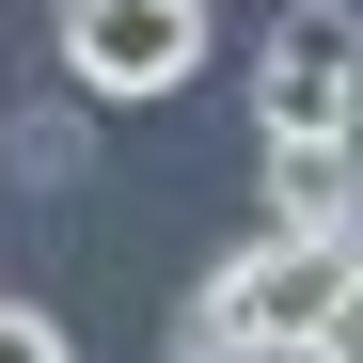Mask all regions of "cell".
Instances as JSON below:
<instances>
[{
  "instance_id": "obj_2",
  "label": "cell",
  "mask_w": 363,
  "mask_h": 363,
  "mask_svg": "<svg viewBox=\"0 0 363 363\" xmlns=\"http://www.w3.org/2000/svg\"><path fill=\"white\" fill-rule=\"evenodd\" d=\"M64 79L143 111V95H190L206 79V0H64Z\"/></svg>"
},
{
  "instance_id": "obj_4",
  "label": "cell",
  "mask_w": 363,
  "mask_h": 363,
  "mask_svg": "<svg viewBox=\"0 0 363 363\" xmlns=\"http://www.w3.org/2000/svg\"><path fill=\"white\" fill-rule=\"evenodd\" d=\"M0 363H79V347H64V316H48V300H0Z\"/></svg>"
},
{
  "instance_id": "obj_3",
  "label": "cell",
  "mask_w": 363,
  "mask_h": 363,
  "mask_svg": "<svg viewBox=\"0 0 363 363\" xmlns=\"http://www.w3.org/2000/svg\"><path fill=\"white\" fill-rule=\"evenodd\" d=\"M347 206H363L347 143H269V221L284 237H347Z\"/></svg>"
},
{
  "instance_id": "obj_5",
  "label": "cell",
  "mask_w": 363,
  "mask_h": 363,
  "mask_svg": "<svg viewBox=\"0 0 363 363\" xmlns=\"http://www.w3.org/2000/svg\"><path fill=\"white\" fill-rule=\"evenodd\" d=\"M347 269H363V206H347Z\"/></svg>"
},
{
  "instance_id": "obj_1",
  "label": "cell",
  "mask_w": 363,
  "mask_h": 363,
  "mask_svg": "<svg viewBox=\"0 0 363 363\" xmlns=\"http://www.w3.org/2000/svg\"><path fill=\"white\" fill-rule=\"evenodd\" d=\"M253 127H269V143H347V127H363V16H347V0H269Z\"/></svg>"
}]
</instances>
